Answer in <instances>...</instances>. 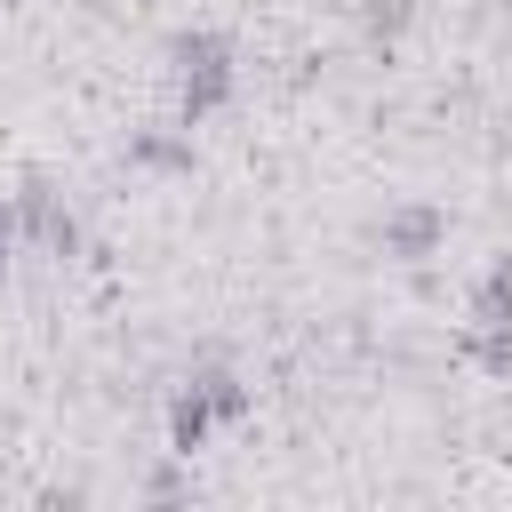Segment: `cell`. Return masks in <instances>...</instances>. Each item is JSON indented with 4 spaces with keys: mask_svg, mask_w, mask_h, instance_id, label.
<instances>
[{
    "mask_svg": "<svg viewBox=\"0 0 512 512\" xmlns=\"http://www.w3.org/2000/svg\"><path fill=\"white\" fill-rule=\"evenodd\" d=\"M432 240H440V216H432V208H408V216L384 224V248H392V256H432Z\"/></svg>",
    "mask_w": 512,
    "mask_h": 512,
    "instance_id": "6da1fadb",
    "label": "cell"
},
{
    "mask_svg": "<svg viewBox=\"0 0 512 512\" xmlns=\"http://www.w3.org/2000/svg\"><path fill=\"white\" fill-rule=\"evenodd\" d=\"M472 312H480V328H496V320H512V264H496V272L480 280V296H472Z\"/></svg>",
    "mask_w": 512,
    "mask_h": 512,
    "instance_id": "7a4b0ae2",
    "label": "cell"
},
{
    "mask_svg": "<svg viewBox=\"0 0 512 512\" xmlns=\"http://www.w3.org/2000/svg\"><path fill=\"white\" fill-rule=\"evenodd\" d=\"M16 224H24V200H16V208H0V256L16 248Z\"/></svg>",
    "mask_w": 512,
    "mask_h": 512,
    "instance_id": "3957f363",
    "label": "cell"
}]
</instances>
